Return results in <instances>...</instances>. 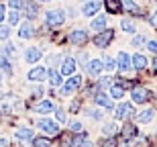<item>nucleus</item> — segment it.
<instances>
[{
    "label": "nucleus",
    "instance_id": "1",
    "mask_svg": "<svg viewBox=\"0 0 157 147\" xmlns=\"http://www.w3.org/2000/svg\"><path fill=\"white\" fill-rule=\"evenodd\" d=\"M45 23L49 25V27H59V25L65 23V12L59 10V8H55V10H49L45 14Z\"/></svg>",
    "mask_w": 157,
    "mask_h": 147
},
{
    "label": "nucleus",
    "instance_id": "2",
    "mask_svg": "<svg viewBox=\"0 0 157 147\" xmlns=\"http://www.w3.org/2000/svg\"><path fill=\"white\" fill-rule=\"evenodd\" d=\"M112 37H114V33L110 29H102V31H98V35L94 37V43H96V47H106L112 41Z\"/></svg>",
    "mask_w": 157,
    "mask_h": 147
},
{
    "label": "nucleus",
    "instance_id": "3",
    "mask_svg": "<svg viewBox=\"0 0 157 147\" xmlns=\"http://www.w3.org/2000/svg\"><path fill=\"white\" fill-rule=\"evenodd\" d=\"M39 127H41L43 131H45V133H47L49 137H57V135H59V127H57L55 123H53V121L41 118V121H39Z\"/></svg>",
    "mask_w": 157,
    "mask_h": 147
},
{
    "label": "nucleus",
    "instance_id": "4",
    "mask_svg": "<svg viewBox=\"0 0 157 147\" xmlns=\"http://www.w3.org/2000/svg\"><path fill=\"white\" fill-rule=\"evenodd\" d=\"M80 86H82V78H80V76H71L70 80L65 82V86L61 88V94H63V96H67L70 92H74V90H78Z\"/></svg>",
    "mask_w": 157,
    "mask_h": 147
},
{
    "label": "nucleus",
    "instance_id": "5",
    "mask_svg": "<svg viewBox=\"0 0 157 147\" xmlns=\"http://www.w3.org/2000/svg\"><path fill=\"white\" fill-rule=\"evenodd\" d=\"M23 10H25V17L27 18H37L39 6H37V2H33V0H25L23 2Z\"/></svg>",
    "mask_w": 157,
    "mask_h": 147
},
{
    "label": "nucleus",
    "instance_id": "6",
    "mask_svg": "<svg viewBox=\"0 0 157 147\" xmlns=\"http://www.w3.org/2000/svg\"><path fill=\"white\" fill-rule=\"evenodd\" d=\"M86 41H88V33L82 31V29L74 31V33L70 35V43H74V45H84Z\"/></svg>",
    "mask_w": 157,
    "mask_h": 147
},
{
    "label": "nucleus",
    "instance_id": "7",
    "mask_svg": "<svg viewBox=\"0 0 157 147\" xmlns=\"http://www.w3.org/2000/svg\"><path fill=\"white\" fill-rule=\"evenodd\" d=\"M76 72V59L74 57H65L63 64H61V72L59 74H63V76H71Z\"/></svg>",
    "mask_w": 157,
    "mask_h": 147
},
{
    "label": "nucleus",
    "instance_id": "8",
    "mask_svg": "<svg viewBox=\"0 0 157 147\" xmlns=\"http://www.w3.org/2000/svg\"><path fill=\"white\" fill-rule=\"evenodd\" d=\"M98 10H100L98 0H86V4H84V14H86V17H94Z\"/></svg>",
    "mask_w": 157,
    "mask_h": 147
},
{
    "label": "nucleus",
    "instance_id": "9",
    "mask_svg": "<svg viewBox=\"0 0 157 147\" xmlns=\"http://www.w3.org/2000/svg\"><path fill=\"white\" fill-rule=\"evenodd\" d=\"M147 98H149V90H147V88H141V86L133 88V100L137 102V104H141V102H145Z\"/></svg>",
    "mask_w": 157,
    "mask_h": 147
},
{
    "label": "nucleus",
    "instance_id": "10",
    "mask_svg": "<svg viewBox=\"0 0 157 147\" xmlns=\"http://www.w3.org/2000/svg\"><path fill=\"white\" fill-rule=\"evenodd\" d=\"M117 68L121 72H127V70H131V57H128L124 51H121L118 53V59H117Z\"/></svg>",
    "mask_w": 157,
    "mask_h": 147
},
{
    "label": "nucleus",
    "instance_id": "11",
    "mask_svg": "<svg viewBox=\"0 0 157 147\" xmlns=\"http://www.w3.org/2000/svg\"><path fill=\"white\" fill-rule=\"evenodd\" d=\"M45 76H47L45 68H33V70L29 72V80L31 82H41V80H45Z\"/></svg>",
    "mask_w": 157,
    "mask_h": 147
},
{
    "label": "nucleus",
    "instance_id": "12",
    "mask_svg": "<svg viewBox=\"0 0 157 147\" xmlns=\"http://www.w3.org/2000/svg\"><path fill=\"white\" fill-rule=\"evenodd\" d=\"M102 70H104V65H102L100 59H92V61L88 64V74H90V76H98V74H102Z\"/></svg>",
    "mask_w": 157,
    "mask_h": 147
},
{
    "label": "nucleus",
    "instance_id": "13",
    "mask_svg": "<svg viewBox=\"0 0 157 147\" xmlns=\"http://www.w3.org/2000/svg\"><path fill=\"white\" fill-rule=\"evenodd\" d=\"M33 35H35V29H33L31 23L21 25V29H18V37H21V39H31Z\"/></svg>",
    "mask_w": 157,
    "mask_h": 147
},
{
    "label": "nucleus",
    "instance_id": "14",
    "mask_svg": "<svg viewBox=\"0 0 157 147\" xmlns=\"http://www.w3.org/2000/svg\"><path fill=\"white\" fill-rule=\"evenodd\" d=\"M41 49H37V47H31V49H27V53H25V59L29 61V64H35V61H39L41 59Z\"/></svg>",
    "mask_w": 157,
    "mask_h": 147
},
{
    "label": "nucleus",
    "instance_id": "15",
    "mask_svg": "<svg viewBox=\"0 0 157 147\" xmlns=\"http://www.w3.org/2000/svg\"><path fill=\"white\" fill-rule=\"evenodd\" d=\"M104 6H106V10L112 12V14H118V12L122 10L121 0H104Z\"/></svg>",
    "mask_w": 157,
    "mask_h": 147
},
{
    "label": "nucleus",
    "instance_id": "16",
    "mask_svg": "<svg viewBox=\"0 0 157 147\" xmlns=\"http://www.w3.org/2000/svg\"><path fill=\"white\" fill-rule=\"evenodd\" d=\"M133 114V104H128V102H124V104H121L117 108V117L118 118H127Z\"/></svg>",
    "mask_w": 157,
    "mask_h": 147
},
{
    "label": "nucleus",
    "instance_id": "17",
    "mask_svg": "<svg viewBox=\"0 0 157 147\" xmlns=\"http://www.w3.org/2000/svg\"><path fill=\"white\" fill-rule=\"evenodd\" d=\"M131 65H135V70H145L147 68V57L145 55H135L131 59Z\"/></svg>",
    "mask_w": 157,
    "mask_h": 147
},
{
    "label": "nucleus",
    "instance_id": "18",
    "mask_svg": "<svg viewBox=\"0 0 157 147\" xmlns=\"http://www.w3.org/2000/svg\"><path fill=\"white\" fill-rule=\"evenodd\" d=\"M70 145L71 147H88V137H86V133H80L78 137H74L70 141Z\"/></svg>",
    "mask_w": 157,
    "mask_h": 147
},
{
    "label": "nucleus",
    "instance_id": "19",
    "mask_svg": "<svg viewBox=\"0 0 157 147\" xmlns=\"http://www.w3.org/2000/svg\"><path fill=\"white\" fill-rule=\"evenodd\" d=\"M35 110L41 112V114H45V112H51V110H53V102H51V100H43V102H39V104L35 106Z\"/></svg>",
    "mask_w": 157,
    "mask_h": 147
},
{
    "label": "nucleus",
    "instance_id": "20",
    "mask_svg": "<svg viewBox=\"0 0 157 147\" xmlns=\"http://www.w3.org/2000/svg\"><path fill=\"white\" fill-rule=\"evenodd\" d=\"M122 137H124V139H135V137H137V129H135V125H124V127H122Z\"/></svg>",
    "mask_w": 157,
    "mask_h": 147
},
{
    "label": "nucleus",
    "instance_id": "21",
    "mask_svg": "<svg viewBox=\"0 0 157 147\" xmlns=\"http://www.w3.org/2000/svg\"><path fill=\"white\" fill-rule=\"evenodd\" d=\"M104 27H106V17L104 14H98V17L92 21V29L94 31H102Z\"/></svg>",
    "mask_w": 157,
    "mask_h": 147
},
{
    "label": "nucleus",
    "instance_id": "22",
    "mask_svg": "<svg viewBox=\"0 0 157 147\" xmlns=\"http://www.w3.org/2000/svg\"><path fill=\"white\" fill-rule=\"evenodd\" d=\"M96 102H98L100 106H104V108H112V100L108 98L106 94H102V92H100V94H96Z\"/></svg>",
    "mask_w": 157,
    "mask_h": 147
},
{
    "label": "nucleus",
    "instance_id": "23",
    "mask_svg": "<svg viewBox=\"0 0 157 147\" xmlns=\"http://www.w3.org/2000/svg\"><path fill=\"white\" fill-rule=\"evenodd\" d=\"M14 100H17L14 96H4V98L0 100V110H4V112L10 110V106L14 104Z\"/></svg>",
    "mask_w": 157,
    "mask_h": 147
},
{
    "label": "nucleus",
    "instance_id": "24",
    "mask_svg": "<svg viewBox=\"0 0 157 147\" xmlns=\"http://www.w3.org/2000/svg\"><path fill=\"white\" fill-rule=\"evenodd\" d=\"M0 70L6 72V74L12 72V65H10V61H8V57H6L4 53H0Z\"/></svg>",
    "mask_w": 157,
    "mask_h": 147
},
{
    "label": "nucleus",
    "instance_id": "25",
    "mask_svg": "<svg viewBox=\"0 0 157 147\" xmlns=\"http://www.w3.org/2000/svg\"><path fill=\"white\" fill-rule=\"evenodd\" d=\"M47 76H49V82H51V86H59V84H61V74H59V72L51 70V72H47Z\"/></svg>",
    "mask_w": 157,
    "mask_h": 147
},
{
    "label": "nucleus",
    "instance_id": "26",
    "mask_svg": "<svg viewBox=\"0 0 157 147\" xmlns=\"http://www.w3.org/2000/svg\"><path fill=\"white\" fill-rule=\"evenodd\" d=\"M17 139L18 141H31V139H33V131L31 129H21L17 133Z\"/></svg>",
    "mask_w": 157,
    "mask_h": 147
},
{
    "label": "nucleus",
    "instance_id": "27",
    "mask_svg": "<svg viewBox=\"0 0 157 147\" xmlns=\"http://www.w3.org/2000/svg\"><path fill=\"white\" fill-rule=\"evenodd\" d=\"M153 117H155V112H153V110H143L139 117H137V121H139V123H149Z\"/></svg>",
    "mask_w": 157,
    "mask_h": 147
},
{
    "label": "nucleus",
    "instance_id": "28",
    "mask_svg": "<svg viewBox=\"0 0 157 147\" xmlns=\"http://www.w3.org/2000/svg\"><path fill=\"white\" fill-rule=\"evenodd\" d=\"M51 145V141L47 139V137H37V139H33V147H49Z\"/></svg>",
    "mask_w": 157,
    "mask_h": 147
},
{
    "label": "nucleus",
    "instance_id": "29",
    "mask_svg": "<svg viewBox=\"0 0 157 147\" xmlns=\"http://www.w3.org/2000/svg\"><path fill=\"white\" fill-rule=\"evenodd\" d=\"M121 4L127 8V10H131V12H139V6L135 4L133 0H121Z\"/></svg>",
    "mask_w": 157,
    "mask_h": 147
},
{
    "label": "nucleus",
    "instance_id": "30",
    "mask_svg": "<svg viewBox=\"0 0 157 147\" xmlns=\"http://www.w3.org/2000/svg\"><path fill=\"white\" fill-rule=\"evenodd\" d=\"M121 27H122V31H127V33H135V23H133V21H128V18L122 21Z\"/></svg>",
    "mask_w": 157,
    "mask_h": 147
},
{
    "label": "nucleus",
    "instance_id": "31",
    "mask_svg": "<svg viewBox=\"0 0 157 147\" xmlns=\"http://www.w3.org/2000/svg\"><path fill=\"white\" fill-rule=\"evenodd\" d=\"M18 18H21V14H18V10H14V8H10V12H8V25H17Z\"/></svg>",
    "mask_w": 157,
    "mask_h": 147
},
{
    "label": "nucleus",
    "instance_id": "32",
    "mask_svg": "<svg viewBox=\"0 0 157 147\" xmlns=\"http://www.w3.org/2000/svg\"><path fill=\"white\" fill-rule=\"evenodd\" d=\"M104 70H108V72H112V70H117V61L114 59H110V57H104Z\"/></svg>",
    "mask_w": 157,
    "mask_h": 147
},
{
    "label": "nucleus",
    "instance_id": "33",
    "mask_svg": "<svg viewBox=\"0 0 157 147\" xmlns=\"http://www.w3.org/2000/svg\"><path fill=\"white\" fill-rule=\"evenodd\" d=\"M110 96H112V98H122V96H124V90H122L121 86H112Z\"/></svg>",
    "mask_w": 157,
    "mask_h": 147
},
{
    "label": "nucleus",
    "instance_id": "34",
    "mask_svg": "<svg viewBox=\"0 0 157 147\" xmlns=\"http://www.w3.org/2000/svg\"><path fill=\"white\" fill-rule=\"evenodd\" d=\"M10 35V27H4V25H0V41H6Z\"/></svg>",
    "mask_w": 157,
    "mask_h": 147
},
{
    "label": "nucleus",
    "instance_id": "35",
    "mask_svg": "<svg viewBox=\"0 0 157 147\" xmlns=\"http://www.w3.org/2000/svg\"><path fill=\"white\" fill-rule=\"evenodd\" d=\"M14 53H17V47H14L12 43H8V45L4 47V55H6V57H12Z\"/></svg>",
    "mask_w": 157,
    "mask_h": 147
},
{
    "label": "nucleus",
    "instance_id": "36",
    "mask_svg": "<svg viewBox=\"0 0 157 147\" xmlns=\"http://www.w3.org/2000/svg\"><path fill=\"white\" fill-rule=\"evenodd\" d=\"M23 2H25V0H10L8 4H10V8H14V10H18V8H23Z\"/></svg>",
    "mask_w": 157,
    "mask_h": 147
},
{
    "label": "nucleus",
    "instance_id": "37",
    "mask_svg": "<svg viewBox=\"0 0 157 147\" xmlns=\"http://www.w3.org/2000/svg\"><path fill=\"white\" fill-rule=\"evenodd\" d=\"M70 129L76 131V133H80V131H82V123H80V121H71V123H70Z\"/></svg>",
    "mask_w": 157,
    "mask_h": 147
},
{
    "label": "nucleus",
    "instance_id": "38",
    "mask_svg": "<svg viewBox=\"0 0 157 147\" xmlns=\"http://www.w3.org/2000/svg\"><path fill=\"white\" fill-rule=\"evenodd\" d=\"M143 43H145V37H143V35H137L133 39V45H137V47H139V45H143Z\"/></svg>",
    "mask_w": 157,
    "mask_h": 147
},
{
    "label": "nucleus",
    "instance_id": "39",
    "mask_svg": "<svg viewBox=\"0 0 157 147\" xmlns=\"http://www.w3.org/2000/svg\"><path fill=\"white\" fill-rule=\"evenodd\" d=\"M117 84H121L122 90H124V88H133V82H128V80H118Z\"/></svg>",
    "mask_w": 157,
    "mask_h": 147
},
{
    "label": "nucleus",
    "instance_id": "40",
    "mask_svg": "<svg viewBox=\"0 0 157 147\" xmlns=\"http://www.w3.org/2000/svg\"><path fill=\"white\" fill-rule=\"evenodd\" d=\"M102 147H117V141H114V139H106V141L102 143Z\"/></svg>",
    "mask_w": 157,
    "mask_h": 147
},
{
    "label": "nucleus",
    "instance_id": "41",
    "mask_svg": "<svg viewBox=\"0 0 157 147\" xmlns=\"http://www.w3.org/2000/svg\"><path fill=\"white\" fill-rule=\"evenodd\" d=\"M147 47H149V51L157 53V41H149V43H147Z\"/></svg>",
    "mask_w": 157,
    "mask_h": 147
},
{
    "label": "nucleus",
    "instance_id": "42",
    "mask_svg": "<svg viewBox=\"0 0 157 147\" xmlns=\"http://www.w3.org/2000/svg\"><path fill=\"white\" fill-rule=\"evenodd\" d=\"M110 84H112L110 78H102V80H100V86H110Z\"/></svg>",
    "mask_w": 157,
    "mask_h": 147
},
{
    "label": "nucleus",
    "instance_id": "43",
    "mask_svg": "<svg viewBox=\"0 0 157 147\" xmlns=\"http://www.w3.org/2000/svg\"><path fill=\"white\" fill-rule=\"evenodd\" d=\"M57 121H61V123H63V121H65V112L61 110V108H59V110H57Z\"/></svg>",
    "mask_w": 157,
    "mask_h": 147
},
{
    "label": "nucleus",
    "instance_id": "44",
    "mask_svg": "<svg viewBox=\"0 0 157 147\" xmlns=\"http://www.w3.org/2000/svg\"><path fill=\"white\" fill-rule=\"evenodd\" d=\"M104 131L108 133V135H112V133H114V125H106V127H104Z\"/></svg>",
    "mask_w": 157,
    "mask_h": 147
},
{
    "label": "nucleus",
    "instance_id": "45",
    "mask_svg": "<svg viewBox=\"0 0 157 147\" xmlns=\"http://www.w3.org/2000/svg\"><path fill=\"white\" fill-rule=\"evenodd\" d=\"M149 21H151V25H153V27H157V10L151 14V18H149Z\"/></svg>",
    "mask_w": 157,
    "mask_h": 147
},
{
    "label": "nucleus",
    "instance_id": "46",
    "mask_svg": "<svg viewBox=\"0 0 157 147\" xmlns=\"http://www.w3.org/2000/svg\"><path fill=\"white\" fill-rule=\"evenodd\" d=\"M78 108H80V100H74V102H71V110L76 112Z\"/></svg>",
    "mask_w": 157,
    "mask_h": 147
},
{
    "label": "nucleus",
    "instance_id": "47",
    "mask_svg": "<svg viewBox=\"0 0 157 147\" xmlns=\"http://www.w3.org/2000/svg\"><path fill=\"white\" fill-rule=\"evenodd\" d=\"M90 114H92V117L96 118V121H100V118H102V112H98V110H94V112H90Z\"/></svg>",
    "mask_w": 157,
    "mask_h": 147
},
{
    "label": "nucleus",
    "instance_id": "48",
    "mask_svg": "<svg viewBox=\"0 0 157 147\" xmlns=\"http://www.w3.org/2000/svg\"><path fill=\"white\" fill-rule=\"evenodd\" d=\"M0 147H10V143H8V139H0Z\"/></svg>",
    "mask_w": 157,
    "mask_h": 147
},
{
    "label": "nucleus",
    "instance_id": "49",
    "mask_svg": "<svg viewBox=\"0 0 157 147\" xmlns=\"http://www.w3.org/2000/svg\"><path fill=\"white\" fill-rule=\"evenodd\" d=\"M80 61H82V64H86V61H88V53H82V55H80Z\"/></svg>",
    "mask_w": 157,
    "mask_h": 147
},
{
    "label": "nucleus",
    "instance_id": "50",
    "mask_svg": "<svg viewBox=\"0 0 157 147\" xmlns=\"http://www.w3.org/2000/svg\"><path fill=\"white\" fill-rule=\"evenodd\" d=\"M2 21H4V6L0 4V23H2Z\"/></svg>",
    "mask_w": 157,
    "mask_h": 147
},
{
    "label": "nucleus",
    "instance_id": "51",
    "mask_svg": "<svg viewBox=\"0 0 157 147\" xmlns=\"http://www.w3.org/2000/svg\"><path fill=\"white\" fill-rule=\"evenodd\" d=\"M153 68H155V74H157V59H155V61H153Z\"/></svg>",
    "mask_w": 157,
    "mask_h": 147
},
{
    "label": "nucleus",
    "instance_id": "52",
    "mask_svg": "<svg viewBox=\"0 0 157 147\" xmlns=\"http://www.w3.org/2000/svg\"><path fill=\"white\" fill-rule=\"evenodd\" d=\"M39 2H49V0H39Z\"/></svg>",
    "mask_w": 157,
    "mask_h": 147
}]
</instances>
